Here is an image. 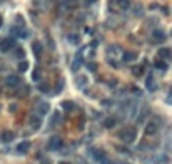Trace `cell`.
<instances>
[{
    "mask_svg": "<svg viewBox=\"0 0 172 164\" xmlns=\"http://www.w3.org/2000/svg\"><path fill=\"white\" fill-rule=\"evenodd\" d=\"M137 137V131L135 127H124L120 132H119V139H122V141L126 142V144H130V142H134Z\"/></svg>",
    "mask_w": 172,
    "mask_h": 164,
    "instance_id": "1",
    "label": "cell"
},
{
    "mask_svg": "<svg viewBox=\"0 0 172 164\" xmlns=\"http://www.w3.org/2000/svg\"><path fill=\"white\" fill-rule=\"evenodd\" d=\"M62 146H64V141H62L60 136H52V137L49 139V144H47V147L50 151H60Z\"/></svg>",
    "mask_w": 172,
    "mask_h": 164,
    "instance_id": "2",
    "label": "cell"
},
{
    "mask_svg": "<svg viewBox=\"0 0 172 164\" xmlns=\"http://www.w3.org/2000/svg\"><path fill=\"white\" fill-rule=\"evenodd\" d=\"M12 49H15V40L14 39H2L0 40V50L2 52H10Z\"/></svg>",
    "mask_w": 172,
    "mask_h": 164,
    "instance_id": "3",
    "label": "cell"
},
{
    "mask_svg": "<svg viewBox=\"0 0 172 164\" xmlns=\"http://www.w3.org/2000/svg\"><path fill=\"white\" fill-rule=\"evenodd\" d=\"M124 54V50H122V47L119 44H110L107 47V55H110V57H117V55H122Z\"/></svg>",
    "mask_w": 172,
    "mask_h": 164,
    "instance_id": "4",
    "label": "cell"
},
{
    "mask_svg": "<svg viewBox=\"0 0 172 164\" xmlns=\"http://www.w3.org/2000/svg\"><path fill=\"white\" fill-rule=\"evenodd\" d=\"M157 129H159L157 121H152V122H147V124H145L144 132H145V136H154L155 132H157Z\"/></svg>",
    "mask_w": 172,
    "mask_h": 164,
    "instance_id": "5",
    "label": "cell"
},
{
    "mask_svg": "<svg viewBox=\"0 0 172 164\" xmlns=\"http://www.w3.org/2000/svg\"><path fill=\"white\" fill-rule=\"evenodd\" d=\"M5 84H7L8 87H18V85H20V77L18 76H8L7 79H5Z\"/></svg>",
    "mask_w": 172,
    "mask_h": 164,
    "instance_id": "6",
    "label": "cell"
},
{
    "mask_svg": "<svg viewBox=\"0 0 172 164\" xmlns=\"http://www.w3.org/2000/svg\"><path fill=\"white\" fill-rule=\"evenodd\" d=\"M49 111H50V104H49V102H39V104H37V112H39V116H45Z\"/></svg>",
    "mask_w": 172,
    "mask_h": 164,
    "instance_id": "7",
    "label": "cell"
},
{
    "mask_svg": "<svg viewBox=\"0 0 172 164\" xmlns=\"http://www.w3.org/2000/svg\"><path fill=\"white\" fill-rule=\"evenodd\" d=\"M152 39H154L155 42H164V40H165L164 30H162V29H157V27H155L154 32H152Z\"/></svg>",
    "mask_w": 172,
    "mask_h": 164,
    "instance_id": "8",
    "label": "cell"
},
{
    "mask_svg": "<svg viewBox=\"0 0 172 164\" xmlns=\"http://www.w3.org/2000/svg\"><path fill=\"white\" fill-rule=\"evenodd\" d=\"M90 156H92L95 161H100V159L105 157V153L102 149H99V147H92V149H90Z\"/></svg>",
    "mask_w": 172,
    "mask_h": 164,
    "instance_id": "9",
    "label": "cell"
},
{
    "mask_svg": "<svg viewBox=\"0 0 172 164\" xmlns=\"http://www.w3.org/2000/svg\"><path fill=\"white\" fill-rule=\"evenodd\" d=\"M132 14L135 15V17H144V5L140 4V2H135V4L132 5Z\"/></svg>",
    "mask_w": 172,
    "mask_h": 164,
    "instance_id": "10",
    "label": "cell"
},
{
    "mask_svg": "<svg viewBox=\"0 0 172 164\" xmlns=\"http://www.w3.org/2000/svg\"><path fill=\"white\" fill-rule=\"evenodd\" d=\"M12 34H14V35H17V37H20V39H25V37H29V32H27L24 27H14Z\"/></svg>",
    "mask_w": 172,
    "mask_h": 164,
    "instance_id": "11",
    "label": "cell"
},
{
    "mask_svg": "<svg viewBox=\"0 0 172 164\" xmlns=\"http://www.w3.org/2000/svg\"><path fill=\"white\" fill-rule=\"evenodd\" d=\"M30 126H32V129H39L40 126H42V119H40V116L32 114V116H30Z\"/></svg>",
    "mask_w": 172,
    "mask_h": 164,
    "instance_id": "12",
    "label": "cell"
},
{
    "mask_svg": "<svg viewBox=\"0 0 172 164\" xmlns=\"http://www.w3.org/2000/svg\"><path fill=\"white\" fill-rule=\"evenodd\" d=\"M145 87H147V91H151V92H154L155 89H157V84L154 82V77H152V76H147V79H145Z\"/></svg>",
    "mask_w": 172,
    "mask_h": 164,
    "instance_id": "13",
    "label": "cell"
},
{
    "mask_svg": "<svg viewBox=\"0 0 172 164\" xmlns=\"http://www.w3.org/2000/svg\"><path fill=\"white\" fill-rule=\"evenodd\" d=\"M137 59V54L135 52H124V54H122V60H124V62H134V60H135Z\"/></svg>",
    "mask_w": 172,
    "mask_h": 164,
    "instance_id": "14",
    "label": "cell"
},
{
    "mask_svg": "<svg viewBox=\"0 0 172 164\" xmlns=\"http://www.w3.org/2000/svg\"><path fill=\"white\" fill-rule=\"evenodd\" d=\"M32 50H33V54H35V57H42L43 47H42L40 42H33V44H32Z\"/></svg>",
    "mask_w": 172,
    "mask_h": 164,
    "instance_id": "15",
    "label": "cell"
},
{
    "mask_svg": "<svg viewBox=\"0 0 172 164\" xmlns=\"http://www.w3.org/2000/svg\"><path fill=\"white\" fill-rule=\"evenodd\" d=\"M159 55H161V59H170L172 57V50L169 47H162V49H159Z\"/></svg>",
    "mask_w": 172,
    "mask_h": 164,
    "instance_id": "16",
    "label": "cell"
},
{
    "mask_svg": "<svg viewBox=\"0 0 172 164\" xmlns=\"http://www.w3.org/2000/svg\"><path fill=\"white\" fill-rule=\"evenodd\" d=\"M29 149H30V142L29 141H24V142H20V144L17 146V153H20V154L27 153Z\"/></svg>",
    "mask_w": 172,
    "mask_h": 164,
    "instance_id": "17",
    "label": "cell"
},
{
    "mask_svg": "<svg viewBox=\"0 0 172 164\" xmlns=\"http://www.w3.org/2000/svg\"><path fill=\"white\" fill-rule=\"evenodd\" d=\"M115 124H117V117H107V119L104 121V127L105 129H112Z\"/></svg>",
    "mask_w": 172,
    "mask_h": 164,
    "instance_id": "18",
    "label": "cell"
},
{
    "mask_svg": "<svg viewBox=\"0 0 172 164\" xmlns=\"http://www.w3.org/2000/svg\"><path fill=\"white\" fill-rule=\"evenodd\" d=\"M154 66H155V69H159L161 72H165V70H167V62H164L162 59H157L154 62Z\"/></svg>",
    "mask_w": 172,
    "mask_h": 164,
    "instance_id": "19",
    "label": "cell"
},
{
    "mask_svg": "<svg viewBox=\"0 0 172 164\" xmlns=\"http://www.w3.org/2000/svg\"><path fill=\"white\" fill-rule=\"evenodd\" d=\"M60 106H62V109H64V111H67V112H70V111H74V109H75V104H74L72 101H64V102L60 104Z\"/></svg>",
    "mask_w": 172,
    "mask_h": 164,
    "instance_id": "20",
    "label": "cell"
},
{
    "mask_svg": "<svg viewBox=\"0 0 172 164\" xmlns=\"http://www.w3.org/2000/svg\"><path fill=\"white\" fill-rule=\"evenodd\" d=\"M67 40L70 42L72 45H79V42H80V39H79V35H77V34H68Z\"/></svg>",
    "mask_w": 172,
    "mask_h": 164,
    "instance_id": "21",
    "label": "cell"
},
{
    "mask_svg": "<svg viewBox=\"0 0 172 164\" xmlns=\"http://www.w3.org/2000/svg\"><path fill=\"white\" fill-rule=\"evenodd\" d=\"M14 137H15V134H14V132H10V131H5L4 134H2V141H4V142H12V141H14Z\"/></svg>",
    "mask_w": 172,
    "mask_h": 164,
    "instance_id": "22",
    "label": "cell"
},
{
    "mask_svg": "<svg viewBox=\"0 0 172 164\" xmlns=\"http://www.w3.org/2000/svg\"><path fill=\"white\" fill-rule=\"evenodd\" d=\"M75 84H77V87H79V89H84V87H85V84H87V77L85 76H79Z\"/></svg>",
    "mask_w": 172,
    "mask_h": 164,
    "instance_id": "23",
    "label": "cell"
},
{
    "mask_svg": "<svg viewBox=\"0 0 172 164\" xmlns=\"http://www.w3.org/2000/svg\"><path fill=\"white\" fill-rule=\"evenodd\" d=\"M80 66H82V57L79 55V57H77L75 60L72 62V67H70V69H72V70H79V69H80Z\"/></svg>",
    "mask_w": 172,
    "mask_h": 164,
    "instance_id": "24",
    "label": "cell"
},
{
    "mask_svg": "<svg viewBox=\"0 0 172 164\" xmlns=\"http://www.w3.org/2000/svg\"><path fill=\"white\" fill-rule=\"evenodd\" d=\"M149 112H151V111H149V107H145V109H144L142 112H140V116L137 117V122H139V124H142V122H144V119H145V117L149 116Z\"/></svg>",
    "mask_w": 172,
    "mask_h": 164,
    "instance_id": "25",
    "label": "cell"
},
{
    "mask_svg": "<svg viewBox=\"0 0 172 164\" xmlns=\"http://www.w3.org/2000/svg\"><path fill=\"white\" fill-rule=\"evenodd\" d=\"M117 5L122 8V10H127V8L130 7V2L129 0H117Z\"/></svg>",
    "mask_w": 172,
    "mask_h": 164,
    "instance_id": "26",
    "label": "cell"
},
{
    "mask_svg": "<svg viewBox=\"0 0 172 164\" xmlns=\"http://www.w3.org/2000/svg\"><path fill=\"white\" fill-rule=\"evenodd\" d=\"M132 74H134V76H137V77L142 76V74H144V67L142 66H134L132 67Z\"/></svg>",
    "mask_w": 172,
    "mask_h": 164,
    "instance_id": "27",
    "label": "cell"
},
{
    "mask_svg": "<svg viewBox=\"0 0 172 164\" xmlns=\"http://www.w3.org/2000/svg\"><path fill=\"white\" fill-rule=\"evenodd\" d=\"M15 57H17V59H24V57H25V50H24L22 47H17V49H15Z\"/></svg>",
    "mask_w": 172,
    "mask_h": 164,
    "instance_id": "28",
    "label": "cell"
},
{
    "mask_svg": "<svg viewBox=\"0 0 172 164\" xmlns=\"http://www.w3.org/2000/svg\"><path fill=\"white\" fill-rule=\"evenodd\" d=\"M27 69H29V62H27V60H24V62L18 64V70H20V72H25Z\"/></svg>",
    "mask_w": 172,
    "mask_h": 164,
    "instance_id": "29",
    "label": "cell"
},
{
    "mask_svg": "<svg viewBox=\"0 0 172 164\" xmlns=\"http://www.w3.org/2000/svg\"><path fill=\"white\" fill-rule=\"evenodd\" d=\"M33 80H40V77H42V72H40V69H35V72H33Z\"/></svg>",
    "mask_w": 172,
    "mask_h": 164,
    "instance_id": "30",
    "label": "cell"
},
{
    "mask_svg": "<svg viewBox=\"0 0 172 164\" xmlns=\"http://www.w3.org/2000/svg\"><path fill=\"white\" fill-rule=\"evenodd\" d=\"M87 69H89L90 72H95V70H97V66H95V64H94V62H92V64L89 62V64H87Z\"/></svg>",
    "mask_w": 172,
    "mask_h": 164,
    "instance_id": "31",
    "label": "cell"
},
{
    "mask_svg": "<svg viewBox=\"0 0 172 164\" xmlns=\"http://www.w3.org/2000/svg\"><path fill=\"white\" fill-rule=\"evenodd\" d=\"M100 104H102V106H104V107H110V106H112V101H109V99H105V101H102V102H100Z\"/></svg>",
    "mask_w": 172,
    "mask_h": 164,
    "instance_id": "32",
    "label": "cell"
},
{
    "mask_svg": "<svg viewBox=\"0 0 172 164\" xmlns=\"http://www.w3.org/2000/svg\"><path fill=\"white\" fill-rule=\"evenodd\" d=\"M109 64H110L112 67H115V69H119V64L115 62V60H112V59H109Z\"/></svg>",
    "mask_w": 172,
    "mask_h": 164,
    "instance_id": "33",
    "label": "cell"
},
{
    "mask_svg": "<svg viewBox=\"0 0 172 164\" xmlns=\"http://www.w3.org/2000/svg\"><path fill=\"white\" fill-rule=\"evenodd\" d=\"M39 89H40L42 92H47V91H49V87H47L45 84H40V85H39Z\"/></svg>",
    "mask_w": 172,
    "mask_h": 164,
    "instance_id": "34",
    "label": "cell"
},
{
    "mask_svg": "<svg viewBox=\"0 0 172 164\" xmlns=\"http://www.w3.org/2000/svg\"><path fill=\"white\" fill-rule=\"evenodd\" d=\"M77 2H79V0H67V4L70 5V7H74V5H77Z\"/></svg>",
    "mask_w": 172,
    "mask_h": 164,
    "instance_id": "35",
    "label": "cell"
},
{
    "mask_svg": "<svg viewBox=\"0 0 172 164\" xmlns=\"http://www.w3.org/2000/svg\"><path fill=\"white\" fill-rule=\"evenodd\" d=\"M100 164H112V162H110L109 159H105V157H104V159H100Z\"/></svg>",
    "mask_w": 172,
    "mask_h": 164,
    "instance_id": "36",
    "label": "cell"
},
{
    "mask_svg": "<svg viewBox=\"0 0 172 164\" xmlns=\"http://www.w3.org/2000/svg\"><path fill=\"white\" fill-rule=\"evenodd\" d=\"M2 24H4V18L0 17V27H2Z\"/></svg>",
    "mask_w": 172,
    "mask_h": 164,
    "instance_id": "37",
    "label": "cell"
},
{
    "mask_svg": "<svg viewBox=\"0 0 172 164\" xmlns=\"http://www.w3.org/2000/svg\"><path fill=\"white\" fill-rule=\"evenodd\" d=\"M169 95H172V87H170V89H169Z\"/></svg>",
    "mask_w": 172,
    "mask_h": 164,
    "instance_id": "38",
    "label": "cell"
},
{
    "mask_svg": "<svg viewBox=\"0 0 172 164\" xmlns=\"http://www.w3.org/2000/svg\"><path fill=\"white\" fill-rule=\"evenodd\" d=\"M89 2H90V4H95V2H97V0H89Z\"/></svg>",
    "mask_w": 172,
    "mask_h": 164,
    "instance_id": "39",
    "label": "cell"
}]
</instances>
